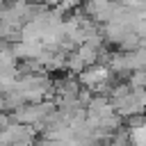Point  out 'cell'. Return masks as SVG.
<instances>
[{
  "label": "cell",
  "instance_id": "6da1fadb",
  "mask_svg": "<svg viewBox=\"0 0 146 146\" xmlns=\"http://www.w3.org/2000/svg\"><path fill=\"white\" fill-rule=\"evenodd\" d=\"M132 139H135V144H137V146H146V125H139V128H135V132H132Z\"/></svg>",
  "mask_w": 146,
  "mask_h": 146
}]
</instances>
